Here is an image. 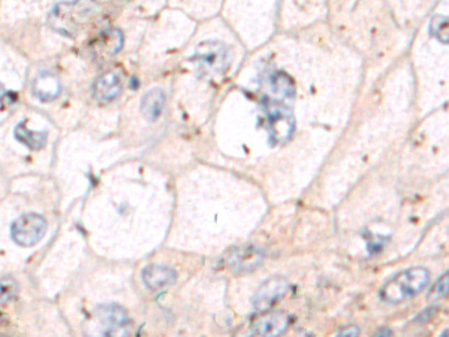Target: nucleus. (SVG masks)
<instances>
[{"instance_id": "obj_1", "label": "nucleus", "mask_w": 449, "mask_h": 337, "mask_svg": "<svg viewBox=\"0 0 449 337\" xmlns=\"http://www.w3.org/2000/svg\"><path fill=\"white\" fill-rule=\"evenodd\" d=\"M265 87L260 93V103L265 114V129L271 145L286 144L295 131V117L292 110L295 86L288 73L273 71L267 73Z\"/></svg>"}, {"instance_id": "obj_2", "label": "nucleus", "mask_w": 449, "mask_h": 337, "mask_svg": "<svg viewBox=\"0 0 449 337\" xmlns=\"http://www.w3.org/2000/svg\"><path fill=\"white\" fill-rule=\"evenodd\" d=\"M430 280V273L424 267H413L404 270L390 279L381 289V300L390 304L402 303L418 296Z\"/></svg>"}, {"instance_id": "obj_3", "label": "nucleus", "mask_w": 449, "mask_h": 337, "mask_svg": "<svg viewBox=\"0 0 449 337\" xmlns=\"http://www.w3.org/2000/svg\"><path fill=\"white\" fill-rule=\"evenodd\" d=\"M191 60L203 78L222 76L229 68V47L221 41L201 42Z\"/></svg>"}, {"instance_id": "obj_4", "label": "nucleus", "mask_w": 449, "mask_h": 337, "mask_svg": "<svg viewBox=\"0 0 449 337\" xmlns=\"http://www.w3.org/2000/svg\"><path fill=\"white\" fill-rule=\"evenodd\" d=\"M48 224L44 216L38 213H26L17 217L11 225V237L14 243L23 248H32L39 243L47 233Z\"/></svg>"}, {"instance_id": "obj_5", "label": "nucleus", "mask_w": 449, "mask_h": 337, "mask_svg": "<svg viewBox=\"0 0 449 337\" xmlns=\"http://www.w3.org/2000/svg\"><path fill=\"white\" fill-rule=\"evenodd\" d=\"M265 258V250L255 245L234 248L225 255V266L234 273H247L256 270Z\"/></svg>"}, {"instance_id": "obj_6", "label": "nucleus", "mask_w": 449, "mask_h": 337, "mask_svg": "<svg viewBox=\"0 0 449 337\" xmlns=\"http://www.w3.org/2000/svg\"><path fill=\"white\" fill-rule=\"evenodd\" d=\"M96 313L103 325V334L105 336H128L132 333V325L126 310L117 304L99 306Z\"/></svg>"}, {"instance_id": "obj_7", "label": "nucleus", "mask_w": 449, "mask_h": 337, "mask_svg": "<svg viewBox=\"0 0 449 337\" xmlns=\"http://www.w3.org/2000/svg\"><path fill=\"white\" fill-rule=\"evenodd\" d=\"M288 289L289 283L285 278L273 276L267 279L255 294L253 308L259 312H267L268 309L273 308L281 297H285Z\"/></svg>"}, {"instance_id": "obj_8", "label": "nucleus", "mask_w": 449, "mask_h": 337, "mask_svg": "<svg viewBox=\"0 0 449 337\" xmlns=\"http://www.w3.org/2000/svg\"><path fill=\"white\" fill-rule=\"evenodd\" d=\"M47 23L54 31L66 38H74L81 29L80 21L77 20L75 14L72 13L71 2L57 3L48 14Z\"/></svg>"}, {"instance_id": "obj_9", "label": "nucleus", "mask_w": 449, "mask_h": 337, "mask_svg": "<svg viewBox=\"0 0 449 337\" xmlns=\"http://www.w3.org/2000/svg\"><path fill=\"white\" fill-rule=\"evenodd\" d=\"M289 322L290 318L286 312H268L260 315L259 318L252 322L250 331L255 336H280L288 330Z\"/></svg>"}, {"instance_id": "obj_10", "label": "nucleus", "mask_w": 449, "mask_h": 337, "mask_svg": "<svg viewBox=\"0 0 449 337\" xmlns=\"http://www.w3.org/2000/svg\"><path fill=\"white\" fill-rule=\"evenodd\" d=\"M177 279L175 271L162 264H149L142 270V282L150 291H162L174 285Z\"/></svg>"}, {"instance_id": "obj_11", "label": "nucleus", "mask_w": 449, "mask_h": 337, "mask_svg": "<svg viewBox=\"0 0 449 337\" xmlns=\"http://www.w3.org/2000/svg\"><path fill=\"white\" fill-rule=\"evenodd\" d=\"M122 92V80L116 72H105L93 84V96L99 103H110L119 98Z\"/></svg>"}, {"instance_id": "obj_12", "label": "nucleus", "mask_w": 449, "mask_h": 337, "mask_svg": "<svg viewBox=\"0 0 449 337\" xmlns=\"http://www.w3.org/2000/svg\"><path fill=\"white\" fill-rule=\"evenodd\" d=\"M34 93L35 96L43 101H54L60 93V81L53 72H39L34 80Z\"/></svg>"}, {"instance_id": "obj_13", "label": "nucleus", "mask_w": 449, "mask_h": 337, "mask_svg": "<svg viewBox=\"0 0 449 337\" xmlns=\"http://www.w3.org/2000/svg\"><path fill=\"white\" fill-rule=\"evenodd\" d=\"M14 135H15V138L17 141H20L22 144H24L26 147H29L30 150H39V149H43V147L47 143V138H48V134L45 131H30L27 128V122H20L17 126H15V131H14Z\"/></svg>"}, {"instance_id": "obj_14", "label": "nucleus", "mask_w": 449, "mask_h": 337, "mask_svg": "<svg viewBox=\"0 0 449 337\" xmlns=\"http://www.w3.org/2000/svg\"><path fill=\"white\" fill-rule=\"evenodd\" d=\"M165 105V93L162 89H152L141 101V113L147 120L154 122L162 114Z\"/></svg>"}, {"instance_id": "obj_15", "label": "nucleus", "mask_w": 449, "mask_h": 337, "mask_svg": "<svg viewBox=\"0 0 449 337\" xmlns=\"http://www.w3.org/2000/svg\"><path fill=\"white\" fill-rule=\"evenodd\" d=\"M123 34L119 29H110L99 35L95 42V50L99 55L112 56L122 50Z\"/></svg>"}, {"instance_id": "obj_16", "label": "nucleus", "mask_w": 449, "mask_h": 337, "mask_svg": "<svg viewBox=\"0 0 449 337\" xmlns=\"http://www.w3.org/2000/svg\"><path fill=\"white\" fill-rule=\"evenodd\" d=\"M430 34L437 41H441L442 44H448V36H449V26H448V18L443 15H434L430 21Z\"/></svg>"}, {"instance_id": "obj_17", "label": "nucleus", "mask_w": 449, "mask_h": 337, "mask_svg": "<svg viewBox=\"0 0 449 337\" xmlns=\"http://www.w3.org/2000/svg\"><path fill=\"white\" fill-rule=\"evenodd\" d=\"M18 283L11 276L0 278V304L14 300L18 296Z\"/></svg>"}, {"instance_id": "obj_18", "label": "nucleus", "mask_w": 449, "mask_h": 337, "mask_svg": "<svg viewBox=\"0 0 449 337\" xmlns=\"http://www.w3.org/2000/svg\"><path fill=\"white\" fill-rule=\"evenodd\" d=\"M449 278H448V273H445L443 278L439 279L434 285L432 287L430 292H428V299L430 300H442L446 297L448 289H449Z\"/></svg>"}, {"instance_id": "obj_19", "label": "nucleus", "mask_w": 449, "mask_h": 337, "mask_svg": "<svg viewBox=\"0 0 449 337\" xmlns=\"http://www.w3.org/2000/svg\"><path fill=\"white\" fill-rule=\"evenodd\" d=\"M17 99V94L15 93H11V92H8L5 87H3V84L0 83V105H2V107H8V105H11L14 103Z\"/></svg>"}, {"instance_id": "obj_20", "label": "nucleus", "mask_w": 449, "mask_h": 337, "mask_svg": "<svg viewBox=\"0 0 449 337\" xmlns=\"http://www.w3.org/2000/svg\"><path fill=\"white\" fill-rule=\"evenodd\" d=\"M360 334V329L357 327V325H351V327H346V329H343L337 333V336L340 337H344V336H358Z\"/></svg>"}]
</instances>
